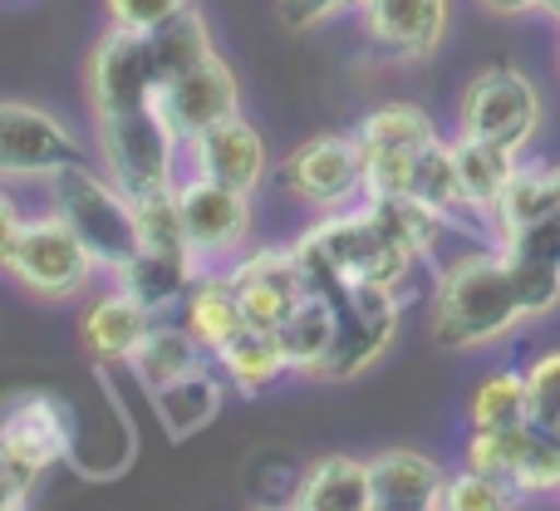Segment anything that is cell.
I'll return each instance as SVG.
<instances>
[{"label": "cell", "mask_w": 560, "mask_h": 511, "mask_svg": "<svg viewBox=\"0 0 560 511\" xmlns=\"http://www.w3.org/2000/svg\"><path fill=\"white\" fill-rule=\"evenodd\" d=\"M532 320L506 252H467L443 266L433 286V339L443 349H477Z\"/></svg>", "instance_id": "6da1fadb"}, {"label": "cell", "mask_w": 560, "mask_h": 511, "mask_svg": "<svg viewBox=\"0 0 560 511\" xmlns=\"http://www.w3.org/2000/svg\"><path fill=\"white\" fill-rule=\"evenodd\" d=\"M0 260L5 270L45 300L74 295L89 280V270L98 266L94 252L84 246V236L65 222V217H20L15 202L0 207Z\"/></svg>", "instance_id": "7a4b0ae2"}, {"label": "cell", "mask_w": 560, "mask_h": 511, "mask_svg": "<svg viewBox=\"0 0 560 511\" xmlns=\"http://www.w3.org/2000/svg\"><path fill=\"white\" fill-rule=\"evenodd\" d=\"M49 197H55V212L84 236V246L94 252L98 266L118 270L143 252L133 197L114 177H98L89 163H74L49 177Z\"/></svg>", "instance_id": "3957f363"}, {"label": "cell", "mask_w": 560, "mask_h": 511, "mask_svg": "<svg viewBox=\"0 0 560 511\" xmlns=\"http://www.w3.org/2000/svg\"><path fill=\"white\" fill-rule=\"evenodd\" d=\"M295 256L305 270H329L339 280H369V286H384V290L404 286V276L418 260V252L388 242L384 227L369 217V207L319 222L315 232L300 236Z\"/></svg>", "instance_id": "277c9868"}, {"label": "cell", "mask_w": 560, "mask_h": 511, "mask_svg": "<svg viewBox=\"0 0 560 511\" xmlns=\"http://www.w3.org/2000/svg\"><path fill=\"white\" fill-rule=\"evenodd\" d=\"M74 448V408L65 398L25 394L15 398L5 428H0V487H5V507H25V497L39 487V477L69 457Z\"/></svg>", "instance_id": "5b68a950"}, {"label": "cell", "mask_w": 560, "mask_h": 511, "mask_svg": "<svg viewBox=\"0 0 560 511\" xmlns=\"http://www.w3.org/2000/svg\"><path fill=\"white\" fill-rule=\"evenodd\" d=\"M183 143L187 138L167 124V114L158 104L124 108V114H98V148H104L108 177L133 202L158 193V187H173V163Z\"/></svg>", "instance_id": "8992f818"}, {"label": "cell", "mask_w": 560, "mask_h": 511, "mask_svg": "<svg viewBox=\"0 0 560 511\" xmlns=\"http://www.w3.org/2000/svg\"><path fill=\"white\" fill-rule=\"evenodd\" d=\"M457 124H463V133L492 138V143L522 153V148L532 143L536 124H541V94H536V84L522 69L492 65L463 89Z\"/></svg>", "instance_id": "52a82bcc"}, {"label": "cell", "mask_w": 560, "mask_h": 511, "mask_svg": "<svg viewBox=\"0 0 560 511\" xmlns=\"http://www.w3.org/2000/svg\"><path fill=\"white\" fill-rule=\"evenodd\" d=\"M163 94V69L153 55V30H124L114 25L98 39L89 59V98L94 114H124V108L158 104Z\"/></svg>", "instance_id": "ba28073f"}, {"label": "cell", "mask_w": 560, "mask_h": 511, "mask_svg": "<svg viewBox=\"0 0 560 511\" xmlns=\"http://www.w3.org/2000/svg\"><path fill=\"white\" fill-rule=\"evenodd\" d=\"M467 467L516 487V492H560V443L536 423L512 428H472Z\"/></svg>", "instance_id": "9c48e42d"}, {"label": "cell", "mask_w": 560, "mask_h": 511, "mask_svg": "<svg viewBox=\"0 0 560 511\" xmlns=\"http://www.w3.org/2000/svg\"><path fill=\"white\" fill-rule=\"evenodd\" d=\"M280 183L300 197L305 207H345L364 193V143L345 133H319L285 153Z\"/></svg>", "instance_id": "30bf717a"}, {"label": "cell", "mask_w": 560, "mask_h": 511, "mask_svg": "<svg viewBox=\"0 0 560 511\" xmlns=\"http://www.w3.org/2000/svg\"><path fill=\"white\" fill-rule=\"evenodd\" d=\"M74 163H84V148L55 114L30 108L20 98L0 108V173L5 177H45L49 183Z\"/></svg>", "instance_id": "8fae6325"}, {"label": "cell", "mask_w": 560, "mask_h": 511, "mask_svg": "<svg viewBox=\"0 0 560 511\" xmlns=\"http://www.w3.org/2000/svg\"><path fill=\"white\" fill-rule=\"evenodd\" d=\"M177 202H183L192 256H222L252 232V193L226 187L207 173H192L187 183H177Z\"/></svg>", "instance_id": "7c38bea8"}, {"label": "cell", "mask_w": 560, "mask_h": 511, "mask_svg": "<svg viewBox=\"0 0 560 511\" xmlns=\"http://www.w3.org/2000/svg\"><path fill=\"white\" fill-rule=\"evenodd\" d=\"M236 286L246 305V320L256 329H280L290 320V310L310 295V280H305V266H300L295 246L290 252H252L232 266L226 276Z\"/></svg>", "instance_id": "4fadbf2b"}, {"label": "cell", "mask_w": 560, "mask_h": 511, "mask_svg": "<svg viewBox=\"0 0 560 511\" xmlns=\"http://www.w3.org/2000/svg\"><path fill=\"white\" fill-rule=\"evenodd\" d=\"M359 15L378 55L423 59L447 30V0H359Z\"/></svg>", "instance_id": "5bb4252c"}, {"label": "cell", "mask_w": 560, "mask_h": 511, "mask_svg": "<svg viewBox=\"0 0 560 511\" xmlns=\"http://www.w3.org/2000/svg\"><path fill=\"white\" fill-rule=\"evenodd\" d=\"M158 108L167 114V124L177 128L183 138H197L202 128L222 124V118L236 114V79L222 59H202L197 69L177 74L173 84L158 94Z\"/></svg>", "instance_id": "9a60e30c"}, {"label": "cell", "mask_w": 560, "mask_h": 511, "mask_svg": "<svg viewBox=\"0 0 560 511\" xmlns=\"http://www.w3.org/2000/svg\"><path fill=\"white\" fill-rule=\"evenodd\" d=\"M187 153H192V173H207L226 187H242V193H256V183L266 177V143L242 114L187 138Z\"/></svg>", "instance_id": "2e32d148"}, {"label": "cell", "mask_w": 560, "mask_h": 511, "mask_svg": "<svg viewBox=\"0 0 560 511\" xmlns=\"http://www.w3.org/2000/svg\"><path fill=\"white\" fill-rule=\"evenodd\" d=\"M369 483H374V511H433L443 507V467L413 448H388L369 457Z\"/></svg>", "instance_id": "e0dca14e"}, {"label": "cell", "mask_w": 560, "mask_h": 511, "mask_svg": "<svg viewBox=\"0 0 560 511\" xmlns=\"http://www.w3.org/2000/svg\"><path fill=\"white\" fill-rule=\"evenodd\" d=\"M153 310L143 305L138 295H128L124 286L98 295L94 305L84 310V325H79V339L94 359L104 364H118V359H133V349L143 345V335L153 329Z\"/></svg>", "instance_id": "ac0fdd59"}, {"label": "cell", "mask_w": 560, "mask_h": 511, "mask_svg": "<svg viewBox=\"0 0 560 511\" xmlns=\"http://www.w3.org/2000/svg\"><path fill=\"white\" fill-rule=\"evenodd\" d=\"M183 325L192 329L197 345H202L207 355H222L236 335L252 329V320H246V305H242V295H236L232 280L197 276L192 290L183 295Z\"/></svg>", "instance_id": "d6986e66"}, {"label": "cell", "mask_w": 560, "mask_h": 511, "mask_svg": "<svg viewBox=\"0 0 560 511\" xmlns=\"http://www.w3.org/2000/svg\"><path fill=\"white\" fill-rule=\"evenodd\" d=\"M300 511H374V483H369V463L349 453L319 457L295 487Z\"/></svg>", "instance_id": "ffe728a7"}, {"label": "cell", "mask_w": 560, "mask_h": 511, "mask_svg": "<svg viewBox=\"0 0 560 511\" xmlns=\"http://www.w3.org/2000/svg\"><path fill=\"white\" fill-rule=\"evenodd\" d=\"M276 335H280V345H285V355H290V369L319 374V369H325V359L335 355V339H339L335 300H329L325 290H310V295L290 310V320L276 329Z\"/></svg>", "instance_id": "44dd1931"}, {"label": "cell", "mask_w": 560, "mask_h": 511, "mask_svg": "<svg viewBox=\"0 0 560 511\" xmlns=\"http://www.w3.org/2000/svg\"><path fill=\"white\" fill-rule=\"evenodd\" d=\"M114 276H118V286H124L128 295H138L158 315V310L177 305V300L192 290L197 260L187 252H153V246H143V252L128 260V266H118Z\"/></svg>", "instance_id": "7402d4cb"}, {"label": "cell", "mask_w": 560, "mask_h": 511, "mask_svg": "<svg viewBox=\"0 0 560 511\" xmlns=\"http://www.w3.org/2000/svg\"><path fill=\"white\" fill-rule=\"evenodd\" d=\"M453 158H457V177H463V193H467V207L482 217H492V207L502 202L506 183L516 173V153L492 138H477V133H463L453 143Z\"/></svg>", "instance_id": "603a6c76"}, {"label": "cell", "mask_w": 560, "mask_h": 511, "mask_svg": "<svg viewBox=\"0 0 560 511\" xmlns=\"http://www.w3.org/2000/svg\"><path fill=\"white\" fill-rule=\"evenodd\" d=\"M222 384H217L207 369H192V374L173 379V384L153 388V404H158V418H163L167 438H192L197 428H207L217 414H222Z\"/></svg>", "instance_id": "cb8c5ba5"}, {"label": "cell", "mask_w": 560, "mask_h": 511, "mask_svg": "<svg viewBox=\"0 0 560 511\" xmlns=\"http://www.w3.org/2000/svg\"><path fill=\"white\" fill-rule=\"evenodd\" d=\"M202 355L207 349L197 345V335L187 325H158L153 320V329L143 335V345L133 349L128 364H133V374L143 379L148 388H163V384H173V379L202 369Z\"/></svg>", "instance_id": "d4e9b609"}, {"label": "cell", "mask_w": 560, "mask_h": 511, "mask_svg": "<svg viewBox=\"0 0 560 511\" xmlns=\"http://www.w3.org/2000/svg\"><path fill=\"white\" fill-rule=\"evenodd\" d=\"M217 359H222L226 379H232L242 394H266L280 374H290V355H285V345H280V335L276 329H256V325L246 329V335H236Z\"/></svg>", "instance_id": "484cf974"}, {"label": "cell", "mask_w": 560, "mask_h": 511, "mask_svg": "<svg viewBox=\"0 0 560 511\" xmlns=\"http://www.w3.org/2000/svg\"><path fill=\"white\" fill-rule=\"evenodd\" d=\"M546 217H560V167H516L502 202L492 207L497 232L506 236L516 227L546 222Z\"/></svg>", "instance_id": "4316f807"}, {"label": "cell", "mask_w": 560, "mask_h": 511, "mask_svg": "<svg viewBox=\"0 0 560 511\" xmlns=\"http://www.w3.org/2000/svg\"><path fill=\"white\" fill-rule=\"evenodd\" d=\"M359 143L364 148H394V153H423L428 143H438V128L423 108L413 104H388L359 124Z\"/></svg>", "instance_id": "83f0119b"}, {"label": "cell", "mask_w": 560, "mask_h": 511, "mask_svg": "<svg viewBox=\"0 0 560 511\" xmlns=\"http://www.w3.org/2000/svg\"><path fill=\"white\" fill-rule=\"evenodd\" d=\"M413 197L428 202L438 217H457V212H472L467 207V193H463V177H457V158H453V143H428L418 153V173H413Z\"/></svg>", "instance_id": "f1b7e54d"}, {"label": "cell", "mask_w": 560, "mask_h": 511, "mask_svg": "<svg viewBox=\"0 0 560 511\" xmlns=\"http://www.w3.org/2000/svg\"><path fill=\"white\" fill-rule=\"evenodd\" d=\"M526 423V374L497 369L472 388V428H512Z\"/></svg>", "instance_id": "f546056e"}, {"label": "cell", "mask_w": 560, "mask_h": 511, "mask_svg": "<svg viewBox=\"0 0 560 511\" xmlns=\"http://www.w3.org/2000/svg\"><path fill=\"white\" fill-rule=\"evenodd\" d=\"M133 212H138L143 246H153V252H187L192 256V242H187V227H183V202H177V183L138 197Z\"/></svg>", "instance_id": "4dcf8cb0"}, {"label": "cell", "mask_w": 560, "mask_h": 511, "mask_svg": "<svg viewBox=\"0 0 560 511\" xmlns=\"http://www.w3.org/2000/svg\"><path fill=\"white\" fill-rule=\"evenodd\" d=\"M526 423L560 443V349L541 355L526 369Z\"/></svg>", "instance_id": "1f68e13d"}, {"label": "cell", "mask_w": 560, "mask_h": 511, "mask_svg": "<svg viewBox=\"0 0 560 511\" xmlns=\"http://www.w3.org/2000/svg\"><path fill=\"white\" fill-rule=\"evenodd\" d=\"M418 153H394V148H364V193L369 197H413Z\"/></svg>", "instance_id": "d6a6232c"}, {"label": "cell", "mask_w": 560, "mask_h": 511, "mask_svg": "<svg viewBox=\"0 0 560 511\" xmlns=\"http://www.w3.org/2000/svg\"><path fill=\"white\" fill-rule=\"evenodd\" d=\"M512 492H516V487H506V483H497V477L467 467L463 477H447L443 511H506V507H512Z\"/></svg>", "instance_id": "836d02e7"}, {"label": "cell", "mask_w": 560, "mask_h": 511, "mask_svg": "<svg viewBox=\"0 0 560 511\" xmlns=\"http://www.w3.org/2000/svg\"><path fill=\"white\" fill-rule=\"evenodd\" d=\"M108 20L124 30H158L167 25V20L187 15L192 10V0H104Z\"/></svg>", "instance_id": "e575fe53"}, {"label": "cell", "mask_w": 560, "mask_h": 511, "mask_svg": "<svg viewBox=\"0 0 560 511\" xmlns=\"http://www.w3.org/2000/svg\"><path fill=\"white\" fill-rule=\"evenodd\" d=\"M345 5H354V0H276L280 20H285L290 30H310V25H319V20L339 15Z\"/></svg>", "instance_id": "d590c367"}, {"label": "cell", "mask_w": 560, "mask_h": 511, "mask_svg": "<svg viewBox=\"0 0 560 511\" xmlns=\"http://www.w3.org/2000/svg\"><path fill=\"white\" fill-rule=\"evenodd\" d=\"M487 10H497V15H522V10H536L541 0H482Z\"/></svg>", "instance_id": "8d00e7d4"}, {"label": "cell", "mask_w": 560, "mask_h": 511, "mask_svg": "<svg viewBox=\"0 0 560 511\" xmlns=\"http://www.w3.org/2000/svg\"><path fill=\"white\" fill-rule=\"evenodd\" d=\"M536 10H546V15H551V20H560V0H541V5H536Z\"/></svg>", "instance_id": "74e56055"}, {"label": "cell", "mask_w": 560, "mask_h": 511, "mask_svg": "<svg viewBox=\"0 0 560 511\" xmlns=\"http://www.w3.org/2000/svg\"><path fill=\"white\" fill-rule=\"evenodd\" d=\"M354 5H359V0H354Z\"/></svg>", "instance_id": "f35d334b"}]
</instances>
